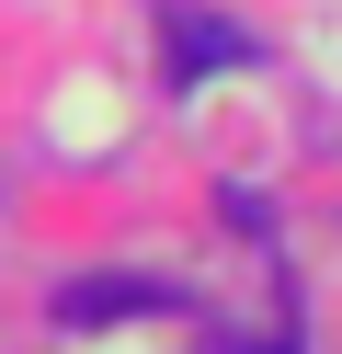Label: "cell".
I'll return each mask as SVG.
<instances>
[{
	"instance_id": "6da1fadb",
	"label": "cell",
	"mask_w": 342,
	"mask_h": 354,
	"mask_svg": "<svg viewBox=\"0 0 342 354\" xmlns=\"http://www.w3.org/2000/svg\"><path fill=\"white\" fill-rule=\"evenodd\" d=\"M160 46H171V80H205V69H240L251 35L228 24V12H205V0H171V12H160Z\"/></svg>"
},
{
	"instance_id": "7a4b0ae2",
	"label": "cell",
	"mask_w": 342,
	"mask_h": 354,
	"mask_svg": "<svg viewBox=\"0 0 342 354\" xmlns=\"http://www.w3.org/2000/svg\"><path fill=\"white\" fill-rule=\"evenodd\" d=\"M149 308H182V286H160V274H80L57 297V320H149Z\"/></svg>"
},
{
	"instance_id": "3957f363",
	"label": "cell",
	"mask_w": 342,
	"mask_h": 354,
	"mask_svg": "<svg viewBox=\"0 0 342 354\" xmlns=\"http://www.w3.org/2000/svg\"><path fill=\"white\" fill-rule=\"evenodd\" d=\"M205 354H296V343H251V331H217Z\"/></svg>"
}]
</instances>
